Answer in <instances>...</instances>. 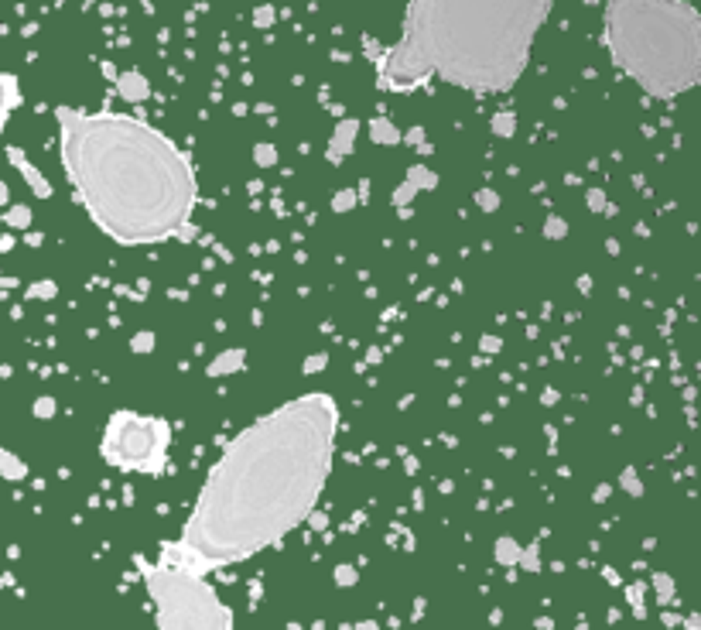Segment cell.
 <instances>
[{
	"label": "cell",
	"mask_w": 701,
	"mask_h": 630,
	"mask_svg": "<svg viewBox=\"0 0 701 630\" xmlns=\"http://www.w3.org/2000/svg\"><path fill=\"white\" fill-rule=\"evenodd\" d=\"M10 583H14V576H7V572H3V576H0V589L10 586Z\"/></svg>",
	"instance_id": "cell-40"
},
{
	"label": "cell",
	"mask_w": 701,
	"mask_h": 630,
	"mask_svg": "<svg viewBox=\"0 0 701 630\" xmlns=\"http://www.w3.org/2000/svg\"><path fill=\"white\" fill-rule=\"evenodd\" d=\"M401 141H408V144H417V148H421V144H424V127H411L408 134H401Z\"/></svg>",
	"instance_id": "cell-33"
},
{
	"label": "cell",
	"mask_w": 701,
	"mask_h": 630,
	"mask_svg": "<svg viewBox=\"0 0 701 630\" xmlns=\"http://www.w3.org/2000/svg\"><path fill=\"white\" fill-rule=\"evenodd\" d=\"M360 120L356 117H346V120H339L335 130H332L329 137V148H325V158H329V165H342L349 155H353V148H356V137H360Z\"/></svg>",
	"instance_id": "cell-9"
},
{
	"label": "cell",
	"mask_w": 701,
	"mask_h": 630,
	"mask_svg": "<svg viewBox=\"0 0 701 630\" xmlns=\"http://www.w3.org/2000/svg\"><path fill=\"white\" fill-rule=\"evenodd\" d=\"M517 569H524V572H540V545H537V542H531L527 548H520Z\"/></svg>",
	"instance_id": "cell-22"
},
{
	"label": "cell",
	"mask_w": 701,
	"mask_h": 630,
	"mask_svg": "<svg viewBox=\"0 0 701 630\" xmlns=\"http://www.w3.org/2000/svg\"><path fill=\"white\" fill-rule=\"evenodd\" d=\"M609 494H613V487H609V483H599V487H595V494H592V501H595V504H602V501H609Z\"/></svg>",
	"instance_id": "cell-34"
},
{
	"label": "cell",
	"mask_w": 701,
	"mask_h": 630,
	"mask_svg": "<svg viewBox=\"0 0 701 630\" xmlns=\"http://www.w3.org/2000/svg\"><path fill=\"white\" fill-rule=\"evenodd\" d=\"M28 476H31L28 462L21 459L17 452H10V449H0V480H7V483H24Z\"/></svg>",
	"instance_id": "cell-13"
},
{
	"label": "cell",
	"mask_w": 701,
	"mask_h": 630,
	"mask_svg": "<svg viewBox=\"0 0 701 630\" xmlns=\"http://www.w3.org/2000/svg\"><path fill=\"white\" fill-rule=\"evenodd\" d=\"M14 244H17V237H14V233H3V237H0V253L14 251Z\"/></svg>",
	"instance_id": "cell-36"
},
{
	"label": "cell",
	"mask_w": 701,
	"mask_h": 630,
	"mask_svg": "<svg viewBox=\"0 0 701 630\" xmlns=\"http://www.w3.org/2000/svg\"><path fill=\"white\" fill-rule=\"evenodd\" d=\"M117 96L127 100V103H144L151 96V86H147V79L140 72H124L117 79Z\"/></svg>",
	"instance_id": "cell-12"
},
{
	"label": "cell",
	"mask_w": 701,
	"mask_h": 630,
	"mask_svg": "<svg viewBox=\"0 0 701 630\" xmlns=\"http://www.w3.org/2000/svg\"><path fill=\"white\" fill-rule=\"evenodd\" d=\"M58 162L76 203L120 247L192 240L199 175L165 130L113 110L55 107Z\"/></svg>",
	"instance_id": "cell-2"
},
{
	"label": "cell",
	"mask_w": 701,
	"mask_h": 630,
	"mask_svg": "<svg viewBox=\"0 0 701 630\" xmlns=\"http://www.w3.org/2000/svg\"><path fill=\"white\" fill-rule=\"evenodd\" d=\"M663 624H667V627H674V624H681V617H674V613H663Z\"/></svg>",
	"instance_id": "cell-38"
},
{
	"label": "cell",
	"mask_w": 701,
	"mask_h": 630,
	"mask_svg": "<svg viewBox=\"0 0 701 630\" xmlns=\"http://www.w3.org/2000/svg\"><path fill=\"white\" fill-rule=\"evenodd\" d=\"M606 38L613 62L647 96L674 100L698 86V21L688 3L609 0Z\"/></svg>",
	"instance_id": "cell-4"
},
{
	"label": "cell",
	"mask_w": 701,
	"mask_h": 630,
	"mask_svg": "<svg viewBox=\"0 0 701 630\" xmlns=\"http://www.w3.org/2000/svg\"><path fill=\"white\" fill-rule=\"evenodd\" d=\"M650 586L657 589L660 606H667V603L677 596V583H674V576H670V572H654V576H650Z\"/></svg>",
	"instance_id": "cell-17"
},
{
	"label": "cell",
	"mask_w": 701,
	"mask_h": 630,
	"mask_svg": "<svg viewBox=\"0 0 701 630\" xmlns=\"http://www.w3.org/2000/svg\"><path fill=\"white\" fill-rule=\"evenodd\" d=\"M360 206V196H356V189H339L335 196H332V210L335 212H349Z\"/></svg>",
	"instance_id": "cell-26"
},
{
	"label": "cell",
	"mask_w": 701,
	"mask_h": 630,
	"mask_svg": "<svg viewBox=\"0 0 701 630\" xmlns=\"http://www.w3.org/2000/svg\"><path fill=\"white\" fill-rule=\"evenodd\" d=\"M370 141L373 144H383V148H394V144H401V127L390 124L387 117H373L370 120Z\"/></svg>",
	"instance_id": "cell-15"
},
{
	"label": "cell",
	"mask_w": 701,
	"mask_h": 630,
	"mask_svg": "<svg viewBox=\"0 0 701 630\" xmlns=\"http://www.w3.org/2000/svg\"><path fill=\"white\" fill-rule=\"evenodd\" d=\"M332 579H335V586L339 589H353L356 583H360V569L349 565V562H339V565L332 569Z\"/></svg>",
	"instance_id": "cell-19"
},
{
	"label": "cell",
	"mask_w": 701,
	"mask_h": 630,
	"mask_svg": "<svg viewBox=\"0 0 701 630\" xmlns=\"http://www.w3.org/2000/svg\"><path fill=\"white\" fill-rule=\"evenodd\" d=\"M431 192V189H438V171H431L428 165H411L408 168V175L401 178V185L394 189V196H390V203H394V210H397V216L401 219H411L414 210H411V203L417 199V192Z\"/></svg>",
	"instance_id": "cell-7"
},
{
	"label": "cell",
	"mask_w": 701,
	"mask_h": 630,
	"mask_svg": "<svg viewBox=\"0 0 701 630\" xmlns=\"http://www.w3.org/2000/svg\"><path fill=\"white\" fill-rule=\"evenodd\" d=\"M339 404L325 391L291 397L226 442L192 514L158 562L195 572L229 569L281 545L319 507L335 466Z\"/></svg>",
	"instance_id": "cell-1"
},
{
	"label": "cell",
	"mask_w": 701,
	"mask_h": 630,
	"mask_svg": "<svg viewBox=\"0 0 701 630\" xmlns=\"http://www.w3.org/2000/svg\"><path fill=\"white\" fill-rule=\"evenodd\" d=\"M490 130H493L496 137H513V134H517V117H513V113H493Z\"/></svg>",
	"instance_id": "cell-23"
},
{
	"label": "cell",
	"mask_w": 701,
	"mask_h": 630,
	"mask_svg": "<svg viewBox=\"0 0 701 630\" xmlns=\"http://www.w3.org/2000/svg\"><path fill=\"white\" fill-rule=\"evenodd\" d=\"M643 596H647V586H643V583H633V586H626V599H629V606H633L636 620H647V610H643Z\"/></svg>",
	"instance_id": "cell-24"
},
{
	"label": "cell",
	"mask_w": 701,
	"mask_h": 630,
	"mask_svg": "<svg viewBox=\"0 0 701 630\" xmlns=\"http://www.w3.org/2000/svg\"><path fill=\"white\" fill-rule=\"evenodd\" d=\"M24 244H28V247H42V244H45V233H35V230L28 226V233H24Z\"/></svg>",
	"instance_id": "cell-35"
},
{
	"label": "cell",
	"mask_w": 701,
	"mask_h": 630,
	"mask_svg": "<svg viewBox=\"0 0 701 630\" xmlns=\"http://www.w3.org/2000/svg\"><path fill=\"white\" fill-rule=\"evenodd\" d=\"M10 203V189H7V182L0 178V206H7Z\"/></svg>",
	"instance_id": "cell-37"
},
{
	"label": "cell",
	"mask_w": 701,
	"mask_h": 630,
	"mask_svg": "<svg viewBox=\"0 0 701 630\" xmlns=\"http://www.w3.org/2000/svg\"><path fill=\"white\" fill-rule=\"evenodd\" d=\"M243 367H247V349H243V346H229V349H223V353H216V356L209 360L206 377H212V380L233 377V374H240Z\"/></svg>",
	"instance_id": "cell-10"
},
{
	"label": "cell",
	"mask_w": 701,
	"mask_h": 630,
	"mask_svg": "<svg viewBox=\"0 0 701 630\" xmlns=\"http://www.w3.org/2000/svg\"><path fill=\"white\" fill-rule=\"evenodd\" d=\"M171 449V421L165 415H144L117 408L99 439V456L106 466L120 473H140V476H161L168 466Z\"/></svg>",
	"instance_id": "cell-6"
},
{
	"label": "cell",
	"mask_w": 701,
	"mask_h": 630,
	"mask_svg": "<svg viewBox=\"0 0 701 630\" xmlns=\"http://www.w3.org/2000/svg\"><path fill=\"white\" fill-rule=\"evenodd\" d=\"M329 367V353L322 349V353H312V356H305V363H301V370L308 374V377H315V374H322Z\"/></svg>",
	"instance_id": "cell-29"
},
{
	"label": "cell",
	"mask_w": 701,
	"mask_h": 630,
	"mask_svg": "<svg viewBox=\"0 0 701 630\" xmlns=\"http://www.w3.org/2000/svg\"><path fill=\"white\" fill-rule=\"evenodd\" d=\"M476 206L483 212H496L499 210V192H496V189H479V192H476Z\"/></svg>",
	"instance_id": "cell-30"
},
{
	"label": "cell",
	"mask_w": 701,
	"mask_h": 630,
	"mask_svg": "<svg viewBox=\"0 0 701 630\" xmlns=\"http://www.w3.org/2000/svg\"><path fill=\"white\" fill-rule=\"evenodd\" d=\"M619 487H622L629 497H643V480H640L636 466H622V473H619Z\"/></svg>",
	"instance_id": "cell-20"
},
{
	"label": "cell",
	"mask_w": 701,
	"mask_h": 630,
	"mask_svg": "<svg viewBox=\"0 0 701 630\" xmlns=\"http://www.w3.org/2000/svg\"><path fill=\"white\" fill-rule=\"evenodd\" d=\"M551 0H411L404 38L376 62L380 89L408 93L442 79L503 93L527 69Z\"/></svg>",
	"instance_id": "cell-3"
},
{
	"label": "cell",
	"mask_w": 701,
	"mask_h": 630,
	"mask_svg": "<svg viewBox=\"0 0 701 630\" xmlns=\"http://www.w3.org/2000/svg\"><path fill=\"white\" fill-rule=\"evenodd\" d=\"M137 572L144 579L147 599L154 603L158 630H229L236 624L233 610L219 599L202 572L144 558H137Z\"/></svg>",
	"instance_id": "cell-5"
},
{
	"label": "cell",
	"mask_w": 701,
	"mask_h": 630,
	"mask_svg": "<svg viewBox=\"0 0 701 630\" xmlns=\"http://www.w3.org/2000/svg\"><path fill=\"white\" fill-rule=\"evenodd\" d=\"M31 219H35V212L31 206H24V203H17V206H3V226H10V230H28L31 226Z\"/></svg>",
	"instance_id": "cell-16"
},
{
	"label": "cell",
	"mask_w": 701,
	"mask_h": 630,
	"mask_svg": "<svg viewBox=\"0 0 701 630\" xmlns=\"http://www.w3.org/2000/svg\"><path fill=\"white\" fill-rule=\"evenodd\" d=\"M55 294H58V285H55L51 278L35 281V285H28V288H24V298H45V301H51Z\"/></svg>",
	"instance_id": "cell-27"
},
{
	"label": "cell",
	"mask_w": 701,
	"mask_h": 630,
	"mask_svg": "<svg viewBox=\"0 0 701 630\" xmlns=\"http://www.w3.org/2000/svg\"><path fill=\"white\" fill-rule=\"evenodd\" d=\"M3 151H7V162H10L14 168H17V175H21V178L28 182V189H31V192H35L38 199H51V196H55L51 182H48V178L42 175V168H38V165H35V162H31V158L24 155V148H17V144H7Z\"/></svg>",
	"instance_id": "cell-8"
},
{
	"label": "cell",
	"mask_w": 701,
	"mask_h": 630,
	"mask_svg": "<svg viewBox=\"0 0 701 630\" xmlns=\"http://www.w3.org/2000/svg\"><path fill=\"white\" fill-rule=\"evenodd\" d=\"M479 349H483V353H499V349H503V339L499 336H483L479 339Z\"/></svg>",
	"instance_id": "cell-32"
},
{
	"label": "cell",
	"mask_w": 701,
	"mask_h": 630,
	"mask_svg": "<svg viewBox=\"0 0 701 630\" xmlns=\"http://www.w3.org/2000/svg\"><path fill=\"white\" fill-rule=\"evenodd\" d=\"M585 206H588L592 212H606L609 199H606V192H602V189H588V192H585Z\"/></svg>",
	"instance_id": "cell-31"
},
{
	"label": "cell",
	"mask_w": 701,
	"mask_h": 630,
	"mask_svg": "<svg viewBox=\"0 0 701 630\" xmlns=\"http://www.w3.org/2000/svg\"><path fill=\"white\" fill-rule=\"evenodd\" d=\"M520 542L513 538V535H499L493 545V558L496 565H503V569H517V558H520Z\"/></svg>",
	"instance_id": "cell-14"
},
{
	"label": "cell",
	"mask_w": 701,
	"mask_h": 630,
	"mask_svg": "<svg viewBox=\"0 0 701 630\" xmlns=\"http://www.w3.org/2000/svg\"><path fill=\"white\" fill-rule=\"evenodd\" d=\"M0 288H17V281L14 278H0Z\"/></svg>",
	"instance_id": "cell-39"
},
{
	"label": "cell",
	"mask_w": 701,
	"mask_h": 630,
	"mask_svg": "<svg viewBox=\"0 0 701 630\" xmlns=\"http://www.w3.org/2000/svg\"><path fill=\"white\" fill-rule=\"evenodd\" d=\"M31 415L35 418H55L58 415V401L51 397V394H42V397H35V404H31Z\"/></svg>",
	"instance_id": "cell-25"
},
{
	"label": "cell",
	"mask_w": 701,
	"mask_h": 630,
	"mask_svg": "<svg viewBox=\"0 0 701 630\" xmlns=\"http://www.w3.org/2000/svg\"><path fill=\"white\" fill-rule=\"evenodd\" d=\"M253 162H257L260 168H274V165H277V148H274V144H257V148H253Z\"/></svg>",
	"instance_id": "cell-28"
},
{
	"label": "cell",
	"mask_w": 701,
	"mask_h": 630,
	"mask_svg": "<svg viewBox=\"0 0 701 630\" xmlns=\"http://www.w3.org/2000/svg\"><path fill=\"white\" fill-rule=\"evenodd\" d=\"M540 233L547 237V240H565L568 237V223H565V216H558V212H551L547 219H544V226H540Z\"/></svg>",
	"instance_id": "cell-21"
},
{
	"label": "cell",
	"mask_w": 701,
	"mask_h": 630,
	"mask_svg": "<svg viewBox=\"0 0 701 630\" xmlns=\"http://www.w3.org/2000/svg\"><path fill=\"white\" fill-rule=\"evenodd\" d=\"M154 346H158V336H154V329H140V333H134V336H130V353H137V356H147V353H154Z\"/></svg>",
	"instance_id": "cell-18"
},
{
	"label": "cell",
	"mask_w": 701,
	"mask_h": 630,
	"mask_svg": "<svg viewBox=\"0 0 701 630\" xmlns=\"http://www.w3.org/2000/svg\"><path fill=\"white\" fill-rule=\"evenodd\" d=\"M21 83H17V76L14 72H0V130L7 127L10 120V113L21 107Z\"/></svg>",
	"instance_id": "cell-11"
}]
</instances>
